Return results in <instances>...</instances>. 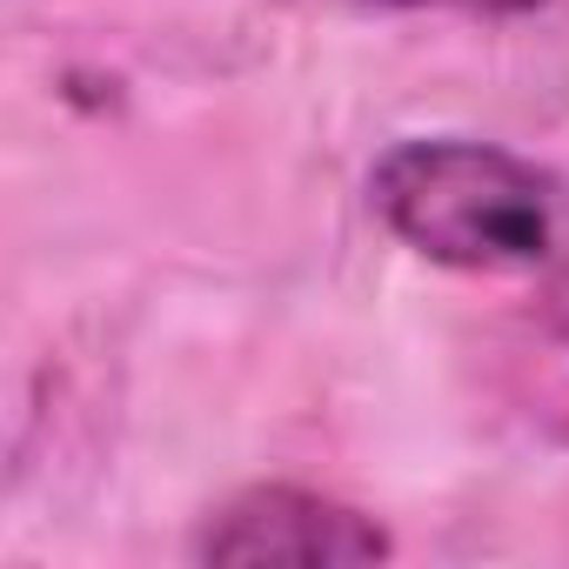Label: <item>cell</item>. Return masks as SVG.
I'll return each instance as SVG.
<instances>
[{
    "label": "cell",
    "instance_id": "obj_4",
    "mask_svg": "<svg viewBox=\"0 0 569 569\" xmlns=\"http://www.w3.org/2000/svg\"><path fill=\"white\" fill-rule=\"evenodd\" d=\"M549 329H556V336L569 342V274H562L556 289H549Z\"/></svg>",
    "mask_w": 569,
    "mask_h": 569
},
{
    "label": "cell",
    "instance_id": "obj_3",
    "mask_svg": "<svg viewBox=\"0 0 569 569\" xmlns=\"http://www.w3.org/2000/svg\"><path fill=\"white\" fill-rule=\"evenodd\" d=\"M382 8H456V14H529L542 0H382Z\"/></svg>",
    "mask_w": 569,
    "mask_h": 569
},
{
    "label": "cell",
    "instance_id": "obj_2",
    "mask_svg": "<svg viewBox=\"0 0 569 569\" xmlns=\"http://www.w3.org/2000/svg\"><path fill=\"white\" fill-rule=\"evenodd\" d=\"M396 542L376 516L296 489V482H261L241 489L234 502H221L194 542L201 562L221 569H356V562H382Z\"/></svg>",
    "mask_w": 569,
    "mask_h": 569
},
{
    "label": "cell",
    "instance_id": "obj_1",
    "mask_svg": "<svg viewBox=\"0 0 569 569\" xmlns=\"http://www.w3.org/2000/svg\"><path fill=\"white\" fill-rule=\"evenodd\" d=\"M376 214L429 261L516 274L556 248V188L489 141H396L369 174Z\"/></svg>",
    "mask_w": 569,
    "mask_h": 569
}]
</instances>
